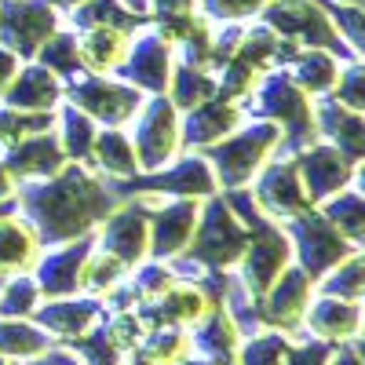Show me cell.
Listing matches in <instances>:
<instances>
[{"label":"cell","instance_id":"obj_1","mask_svg":"<svg viewBox=\"0 0 365 365\" xmlns=\"http://www.w3.org/2000/svg\"><path fill=\"white\" fill-rule=\"evenodd\" d=\"M19 216L37 230L41 245H63V241L96 234L99 223L117 208V194L110 179L91 165L66 161L48 179H29L15 187Z\"/></svg>","mask_w":365,"mask_h":365},{"label":"cell","instance_id":"obj_2","mask_svg":"<svg viewBox=\"0 0 365 365\" xmlns=\"http://www.w3.org/2000/svg\"><path fill=\"white\" fill-rule=\"evenodd\" d=\"M241 110H245V117H263L270 125H278V132H282L278 154H296V150L311 146L318 139L314 99L289 77L285 66L267 70L256 81V88L241 99Z\"/></svg>","mask_w":365,"mask_h":365},{"label":"cell","instance_id":"obj_3","mask_svg":"<svg viewBox=\"0 0 365 365\" xmlns=\"http://www.w3.org/2000/svg\"><path fill=\"white\" fill-rule=\"evenodd\" d=\"M278 143H282L278 125H270L263 117H245L230 135L205 146L201 158L208 161L212 175H216V187L234 190V187H249L256 172L278 154Z\"/></svg>","mask_w":365,"mask_h":365},{"label":"cell","instance_id":"obj_4","mask_svg":"<svg viewBox=\"0 0 365 365\" xmlns=\"http://www.w3.org/2000/svg\"><path fill=\"white\" fill-rule=\"evenodd\" d=\"M245 245H249V227L234 216L223 194L216 190L212 197L201 201L197 227H194V237H190L187 252H182V259L201 267L205 274H227L237 267Z\"/></svg>","mask_w":365,"mask_h":365},{"label":"cell","instance_id":"obj_5","mask_svg":"<svg viewBox=\"0 0 365 365\" xmlns=\"http://www.w3.org/2000/svg\"><path fill=\"white\" fill-rule=\"evenodd\" d=\"M296 44L278 37L274 29H267L259 19H252L245 26V37H241L237 51L223 63V70L216 73V96L223 99H245L249 91L256 88V81L274 70V66H289L292 58H296Z\"/></svg>","mask_w":365,"mask_h":365},{"label":"cell","instance_id":"obj_6","mask_svg":"<svg viewBox=\"0 0 365 365\" xmlns=\"http://www.w3.org/2000/svg\"><path fill=\"white\" fill-rule=\"evenodd\" d=\"M110 187H113L117 201H125V197H194V201H205L220 190L208 161L201 154H190V150H182L165 168L135 172L128 179H110Z\"/></svg>","mask_w":365,"mask_h":365},{"label":"cell","instance_id":"obj_7","mask_svg":"<svg viewBox=\"0 0 365 365\" xmlns=\"http://www.w3.org/2000/svg\"><path fill=\"white\" fill-rule=\"evenodd\" d=\"M143 99L146 96L135 84L103 73H77L73 81L63 84V103L88 113L99 128H125L143 106Z\"/></svg>","mask_w":365,"mask_h":365},{"label":"cell","instance_id":"obj_8","mask_svg":"<svg viewBox=\"0 0 365 365\" xmlns=\"http://www.w3.org/2000/svg\"><path fill=\"white\" fill-rule=\"evenodd\" d=\"M256 19L267 29H274L278 37L292 41L296 48H322V51H332L340 58H358L344 44V37L336 34V26L329 22L325 8L311 4V0H267Z\"/></svg>","mask_w":365,"mask_h":365},{"label":"cell","instance_id":"obj_9","mask_svg":"<svg viewBox=\"0 0 365 365\" xmlns=\"http://www.w3.org/2000/svg\"><path fill=\"white\" fill-rule=\"evenodd\" d=\"M128 139L135 146L139 172L165 168L182 154V135H179V110L168 103V96H146L135 117L128 120Z\"/></svg>","mask_w":365,"mask_h":365},{"label":"cell","instance_id":"obj_10","mask_svg":"<svg viewBox=\"0 0 365 365\" xmlns=\"http://www.w3.org/2000/svg\"><path fill=\"white\" fill-rule=\"evenodd\" d=\"M282 227H285L289 245H292V263L307 274L311 282H318L325 270H332L340 259L358 252V245H351V241L332 227L318 208L299 212V216L285 220Z\"/></svg>","mask_w":365,"mask_h":365},{"label":"cell","instance_id":"obj_11","mask_svg":"<svg viewBox=\"0 0 365 365\" xmlns=\"http://www.w3.org/2000/svg\"><path fill=\"white\" fill-rule=\"evenodd\" d=\"M289 263H292V245H289L285 227L259 216L256 223H249V245L234 267V278L252 299H259Z\"/></svg>","mask_w":365,"mask_h":365},{"label":"cell","instance_id":"obj_12","mask_svg":"<svg viewBox=\"0 0 365 365\" xmlns=\"http://www.w3.org/2000/svg\"><path fill=\"white\" fill-rule=\"evenodd\" d=\"M158 197H125L99 223L96 245L110 256H117L128 270L150 259V205Z\"/></svg>","mask_w":365,"mask_h":365},{"label":"cell","instance_id":"obj_13","mask_svg":"<svg viewBox=\"0 0 365 365\" xmlns=\"http://www.w3.org/2000/svg\"><path fill=\"white\" fill-rule=\"evenodd\" d=\"M314 299V282L303 274L296 263H289L274 285L256 299V318L259 329H274L282 336H299L303 332V314H307V303Z\"/></svg>","mask_w":365,"mask_h":365},{"label":"cell","instance_id":"obj_14","mask_svg":"<svg viewBox=\"0 0 365 365\" xmlns=\"http://www.w3.org/2000/svg\"><path fill=\"white\" fill-rule=\"evenodd\" d=\"M249 194H252L256 208L263 212L267 220H274V223H285V220L299 216V212L314 208V205L307 201L303 182H299V172H296L292 154H274V158L256 172V179L249 182Z\"/></svg>","mask_w":365,"mask_h":365},{"label":"cell","instance_id":"obj_15","mask_svg":"<svg viewBox=\"0 0 365 365\" xmlns=\"http://www.w3.org/2000/svg\"><path fill=\"white\" fill-rule=\"evenodd\" d=\"M63 29V15L44 0H0V44L34 63L41 44Z\"/></svg>","mask_w":365,"mask_h":365},{"label":"cell","instance_id":"obj_16","mask_svg":"<svg viewBox=\"0 0 365 365\" xmlns=\"http://www.w3.org/2000/svg\"><path fill=\"white\" fill-rule=\"evenodd\" d=\"M292 161H296L299 182H303V190H307L311 205H322L325 197L340 194L344 187H351V182H361V165H354L351 158L340 154L336 146H329L322 139L296 150Z\"/></svg>","mask_w":365,"mask_h":365},{"label":"cell","instance_id":"obj_17","mask_svg":"<svg viewBox=\"0 0 365 365\" xmlns=\"http://www.w3.org/2000/svg\"><path fill=\"white\" fill-rule=\"evenodd\" d=\"M212 307H220V299L212 296L201 282H187V278H175L165 292H158L154 299H143L135 314L143 318L146 329H194Z\"/></svg>","mask_w":365,"mask_h":365},{"label":"cell","instance_id":"obj_18","mask_svg":"<svg viewBox=\"0 0 365 365\" xmlns=\"http://www.w3.org/2000/svg\"><path fill=\"white\" fill-rule=\"evenodd\" d=\"M201 201L194 197H158L150 205V259H175L187 252L197 227Z\"/></svg>","mask_w":365,"mask_h":365},{"label":"cell","instance_id":"obj_19","mask_svg":"<svg viewBox=\"0 0 365 365\" xmlns=\"http://www.w3.org/2000/svg\"><path fill=\"white\" fill-rule=\"evenodd\" d=\"M172 66H175V51L154 34V29H139L128 44V55L125 63L117 66L113 77L135 84L143 96H165L168 88V77H172Z\"/></svg>","mask_w":365,"mask_h":365},{"label":"cell","instance_id":"obj_20","mask_svg":"<svg viewBox=\"0 0 365 365\" xmlns=\"http://www.w3.org/2000/svg\"><path fill=\"white\" fill-rule=\"evenodd\" d=\"M106 318V303L99 296H55V299H41V307L34 311V322L48 332L55 344H73L84 332H91L96 325H103Z\"/></svg>","mask_w":365,"mask_h":365},{"label":"cell","instance_id":"obj_21","mask_svg":"<svg viewBox=\"0 0 365 365\" xmlns=\"http://www.w3.org/2000/svg\"><path fill=\"white\" fill-rule=\"evenodd\" d=\"M91 245H96V234H84V237L63 241V245L41 249V256H37L29 274H34V282H37L44 299L81 292V267H84V256L91 252Z\"/></svg>","mask_w":365,"mask_h":365},{"label":"cell","instance_id":"obj_22","mask_svg":"<svg viewBox=\"0 0 365 365\" xmlns=\"http://www.w3.org/2000/svg\"><path fill=\"white\" fill-rule=\"evenodd\" d=\"M241 120H245V110H241L237 99H223L212 96L205 103H197L194 110L179 113V135H182V150L190 154H201L205 146L220 143L223 135H230Z\"/></svg>","mask_w":365,"mask_h":365},{"label":"cell","instance_id":"obj_23","mask_svg":"<svg viewBox=\"0 0 365 365\" xmlns=\"http://www.w3.org/2000/svg\"><path fill=\"white\" fill-rule=\"evenodd\" d=\"M0 161H4L8 175L15 179V187H19V182H29V179L55 175L58 168L66 165V154H63V146H58L55 128H48V132L22 135L19 143L4 146L0 150Z\"/></svg>","mask_w":365,"mask_h":365},{"label":"cell","instance_id":"obj_24","mask_svg":"<svg viewBox=\"0 0 365 365\" xmlns=\"http://www.w3.org/2000/svg\"><path fill=\"white\" fill-rule=\"evenodd\" d=\"M303 336H314L329 347L358 340L361 336V303L314 292V299L307 303V314H303Z\"/></svg>","mask_w":365,"mask_h":365},{"label":"cell","instance_id":"obj_25","mask_svg":"<svg viewBox=\"0 0 365 365\" xmlns=\"http://www.w3.org/2000/svg\"><path fill=\"white\" fill-rule=\"evenodd\" d=\"M314 128H318L322 143L336 146L344 158L361 165V158H365V113L340 106L332 96H318L314 99Z\"/></svg>","mask_w":365,"mask_h":365},{"label":"cell","instance_id":"obj_26","mask_svg":"<svg viewBox=\"0 0 365 365\" xmlns=\"http://www.w3.org/2000/svg\"><path fill=\"white\" fill-rule=\"evenodd\" d=\"M0 103L22 113H55L63 103V81L41 63H22Z\"/></svg>","mask_w":365,"mask_h":365},{"label":"cell","instance_id":"obj_27","mask_svg":"<svg viewBox=\"0 0 365 365\" xmlns=\"http://www.w3.org/2000/svg\"><path fill=\"white\" fill-rule=\"evenodd\" d=\"M241 329L237 322L227 314V307H212L194 329H190V354H201L216 365H234L237 351H241Z\"/></svg>","mask_w":365,"mask_h":365},{"label":"cell","instance_id":"obj_28","mask_svg":"<svg viewBox=\"0 0 365 365\" xmlns=\"http://www.w3.org/2000/svg\"><path fill=\"white\" fill-rule=\"evenodd\" d=\"M132 37H135V34H125V29H113V26H88V29H77V51H81L84 73L113 77L117 66L125 63Z\"/></svg>","mask_w":365,"mask_h":365},{"label":"cell","instance_id":"obj_29","mask_svg":"<svg viewBox=\"0 0 365 365\" xmlns=\"http://www.w3.org/2000/svg\"><path fill=\"white\" fill-rule=\"evenodd\" d=\"M41 249L44 245H41L37 230L19 216V208L8 212V216H0V274L34 270Z\"/></svg>","mask_w":365,"mask_h":365},{"label":"cell","instance_id":"obj_30","mask_svg":"<svg viewBox=\"0 0 365 365\" xmlns=\"http://www.w3.org/2000/svg\"><path fill=\"white\" fill-rule=\"evenodd\" d=\"M344 63H351V58H340V55L322 51V48H299L296 58L285 70H289V77L307 91L311 99H318V96H329V91H332Z\"/></svg>","mask_w":365,"mask_h":365},{"label":"cell","instance_id":"obj_31","mask_svg":"<svg viewBox=\"0 0 365 365\" xmlns=\"http://www.w3.org/2000/svg\"><path fill=\"white\" fill-rule=\"evenodd\" d=\"M88 165L106 179H128L139 172L135 161V146L128 139V128H99L96 143H91V158Z\"/></svg>","mask_w":365,"mask_h":365},{"label":"cell","instance_id":"obj_32","mask_svg":"<svg viewBox=\"0 0 365 365\" xmlns=\"http://www.w3.org/2000/svg\"><path fill=\"white\" fill-rule=\"evenodd\" d=\"M190 354V329H146V336L120 358V365H175Z\"/></svg>","mask_w":365,"mask_h":365},{"label":"cell","instance_id":"obj_33","mask_svg":"<svg viewBox=\"0 0 365 365\" xmlns=\"http://www.w3.org/2000/svg\"><path fill=\"white\" fill-rule=\"evenodd\" d=\"M63 26H70L73 34L88 26H113V29H125V34H139V29L150 26V15L132 11L125 0H84L81 8H73Z\"/></svg>","mask_w":365,"mask_h":365},{"label":"cell","instance_id":"obj_34","mask_svg":"<svg viewBox=\"0 0 365 365\" xmlns=\"http://www.w3.org/2000/svg\"><path fill=\"white\" fill-rule=\"evenodd\" d=\"M51 344L34 318H0V361H34Z\"/></svg>","mask_w":365,"mask_h":365},{"label":"cell","instance_id":"obj_35","mask_svg":"<svg viewBox=\"0 0 365 365\" xmlns=\"http://www.w3.org/2000/svg\"><path fill=\"white\" fill-rule=\"evenodd\" d=\"M55 135H58V146H63L66 161L88 165L91 143H96V135H99V125L88 113H81L77 106L58 103V110H55Z\"/></svg>","mask_w":365,"mask_h":365},{"label":"cell","instance_id":"obj_36","mask_svg":"<svg viewBox=\"0 0 365 365\" xmlns=\"http://www.w3.org/2000/svg\"><path fill=\"white\" fill-rule=\"evenodd\" d=\"M314 208L351 241V245L361 249V237H365V197H361V182H351V187H344L340 194L325 197Z\"/></svg>","mask_w":365,"mask_h":365},{"label":"cell","instance_id":"obj_37","mask_svg":"<svg viewBox=\"0 0 365 365\" xmlns=\"http://www.w3.org/2000/svg\"><path fill=\"white\" fill-rule=\"evenodd\" d=\"M165 96H168V103H172L179 113H187V110H194L197 103H205V99L216 96V73L201 70V66H190V63H175Z\"/></svg>","mask_w":365,"mask_h":365},{"label":"cell","instance_id":"obj_38","mask_svg":"<svg viewBox=\"0 0 365 365\" xmlns=\"http://www.w3.org/2000/svg\"><path fill=\"white\" fill-rule=\"evenodd\" d=\"M34 63H41L44 70H51L58 81H73L77 73H84V63H81V51H77V34L70 26H63L58 34H51L41 51L34 55Z\"/></svg>","mask_w":365,"mask_h":365},{"label":"cell","instance_id":"obj_39","mask_svg":"<svg viewBox=\"0 0 365 365\" xmlns=\"http://www.w3.org/2000/svg\"><path fill=\"white\" fill-rule=\"evenodd\" d=\"M128 278V267L120 263L117 256L103 252L99 245H91V252L84 256V267H81V292L84 296H106L113 285H120Z\"/></svg>","mask_w":365,"mask_h":365},{"label":"cell","instance_id":"obj_40","mask_svg":"<svg viewBox=\"0 0 365 365\" xmlns=\"http://www.w3.org/2000/svg\"><path fill=\"white\" fill-rule=\"evenodd\" d=\"M41 289L34 282V274H8L0 285V318H34V311L41 307Z\"/></svg>","mask_w":365,"mask_h":365},{"label":"cell","instance_id":"obj_41","mask_svg":"<svg viewBox=\"0 0 365 365\" xmlns=\"http://www.w3.org/2000/svg\"><path fill=\"white\" fill-rule=\"evenodd\" d=\"M361 267H365V259H361V249H358L347 259H340L332 270H325L322 278L314 282V292L318 296H336V299L361 303Z\"/></svg>","mask_w":365,"mask_h":365},{"label":"cell","instance_id":"obj_42","mask_svg":"<svg viewBox=\"0 0 365 365\" xmlns=\"http://www.w3.org/2000/svg\"><path fill=\"white\" fill-rule=\"evenodd\" d=\"M285 347H289V336H282V332H274V329H259V332L241 340L234 365H282Z\"/></svg>","mask_w":365,"mask_h":365},{"label":"cell","instance_id":"obj_43","mask_svg":"<svg viewBox=\"0 0 365 365\" xmlns=\"http://www.w3.org/2000/svg\"><path fill=\"white\" fill-rule=\"evenodd\" d=\"M48 128H55V113H22L0 103V150L19 143L22 135L48 132Z\"/></svg>","mask_w":365,"mask_h":365},{"label":"cell","instance_id":"obj_44","mask_svg":"<svg viewBox=\"0 0 365 365\" xmlns=\"http://www.w3.org/2000/svg\"><path fill=\"white\" fill-rule=\"evenodd\" d=\"M103 332H106V340L120 351V358H125L143 336H146V325L135 311H106L103 318Z\"/></svg>","mask_w":365,"mask_h":365},{"label":"cell","instance_id":"obj_45","mask_svg":"<svg viewBox=\"0 0 365 365\" xmlns=\"http://www.w3.org/2000/svg\"><path fill=\"white\" fill-rule=\"evenodd\" d=\"M128 282H132V289L139 292V303H143V299H154L158 292H165L175 282V270L165 259H143L139 267L128 270Z\"/></svg>","mask_w":365,"mask_h":365},{"label":"cell","instance_id":"obj_46","mask_svg":"<svg viewBox=\"0 0 365 365\" xmlns=\"http://www.w3.org/2000/svg\"><path fill=\"white\" fill-rule=\"evenodd\" d=\"M267 0H197V11L208 22H252Z\"/></svg>","mask_w":365,"mask_h":365},{"label":"cell","instance_id":"obj_47","mask_svg":"<svg viewBox=\"0 0 365 365\" xmlns=\"http://www.w3.org/2000/svg\"><path fill=\"white\" fill-rule=\"evenodd\" d=\"M332 99H336L340 106H347V110H358V113H365V91H361V58H351V63H344L340 66V77H336V84H332V91H329Z\"/></svg>","mask_w":365,"mask_h":365},{"label":"cell","instance_id":"obj_48","mask_svg":"<svg viewBox=\"0 0 365 365\" xmlns=\"http://www.w3.org/2000/svg\"><path fill=\"white\" fill-rule=\"evenodd\" d=\"M66 347H73L84 365H120V351L106 340L103 325H96L91 332H84L81 340H73V344H66Z\"/></svg>","mask_w":365,"mask_h":365},{"label":"cell","instance_id":"obj_49","mask_svg":"<svg viewBox=\"0 0 365 365\" xmlns=\"http://www.w3.org/2000/svg\"><path fill=\"white\" fill-rule=\"evenodd\" d=\"M329 354H332L329 344H322L314 336H303V332H299V336L289 340V347L282 354V365H325Z\"/></svg>","mask_w":365,"mask_h":365},{"label":"cell","instance_id":"obj_50","mask_svg":"<svg viewBox=\"0 0 365 365\" xmlns=\"http://www.w3.org/2000/svg\"><path fill=\"white\" fill-rule=\"evenodd\" d=\"M197 0H146V15L150 19H179V15H194Z\"/></svg>","mask_w":365,"mask_h":365},{"label":"cell","instance_id":"obj_51","mask_svg":"<svg viewBox=\"0 0 365 365\" xmlns=\"http://www.w3.org/2000/svg\"><path fill=\"white\" fill-rule=\"evenodd\" d=\"M325 365H361V336L347 340V344H336Z\"/></svg>","mask_w":365,"mask_h":365},{"label":"cell","instance_id":"obj_52","mask_svg":"<svg viewBox=\"0 0 365 365\" xmlns=\"http://www.w3.org/2000/svg\"><path fill=\"white\" fill-rule=\"evenodd\" d=\"M19 66H22V58H19L15 51H8L4 44H0V99H4V91H8V84L15 81Z\"/></svg>","mask_w":365,"mask_h":365},{"label":"cell","instance_id":"obj_53","mask_svg":"<svg viewBox=\"0 0 365 365\" xmlns=\"http://www.w3.org/2000/svg\"><path fill=\"white\" fill-rule=\"evenodd\" d=\"M11 197H15V179L8 175L4 161H0V201H11Z\"/></svg>","mask_w":365,"mask_h":365},{"label":"cell","instance_id":"obj_54","mask_svg":"<svg viewBox=\"0 0 365 365\" xmlns=\"http://www.w3.org/2000/svg\"><path fill=\"white\" fill-rule=\"evenodd\" d=\"M44 4H51V8L58 11V15L66 19V15H70L73 8H81V4H84V0H44Z\"/></svg>","mask_w":365,"mask_h":365},{"label":"cell","instance_id":"obj_55","mask_svg":"<svg viewBox=\"0 0 365 365\" xmlns=\"http://www.w3.org/2000/svg\"><path fill=\"white\" fill-rule=\"evenodd\" d=\"M175 365H216V361H208V358H201V354H187V358H179Z\"/></svg>","mask_w":365,"mask_h":365},{"label":"cell","instance_id":"obj_56","mask_svg":"<svg viewBox=\"0 0 365 365\" xmlns=\"http://www.w3.org/2000/svg\"><path fill=\"white\" fill-rule=\"evenodd\" d=\"M125 4H128L132 11H139V15H146V0H125Z\"/></svg>","mask_w":365,"mask_h":365},{"label":"cell","instance_id":"obj_57","mask_svg":"<svg viewBox=\"0 0 365 365\" xmlns=\"http://www.w3.org/2000/svg\"><path fill=\"white\" fill-rule=\"evenodd\" d=\"M11 365H41V361H11Z\"/></svg>","mask_w":365,"mask_h":365},{"label":"cell","instance_id":"obj_58","mask_svg":"<svg viewBox=\"0 0 365 365\" xmlns=\"http://www.w3.org/2000/svg\"><path fill=\"white\" fill-rule=\"evenodd\" d=\"M344 4H365V0H344Z\"/></svg>","mask_w":365,"mask_h":365}]
</instances>
